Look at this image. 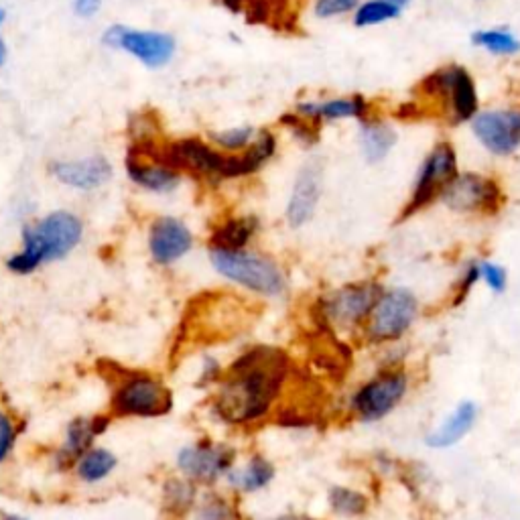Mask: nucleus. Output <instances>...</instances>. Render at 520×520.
<instances>
[{"label":"nucleus","instance_id":"obj_17","mask_svg":"<svg viewBox=\"0 0 520 520\" xmlns=\"http://www.w3.org/2000/svg\"><path fill=\"white\" fill-rule=\"evenodd\" d=\"M321 191H323L321 163L307 161L295 177L291 198H289L287 212H285L287 224L291 228H303L305 224H309L313 220L319 200H321Z\"/></svg>","mask_w":520,"mask_h":520},{"label":"nucleus","instance_id":"obj_28","mask_svg":"<svg viewBox=\"0 0 520 520\" xmlns=\"http://www.w3.org/2000/svg\"><path fill=\"white\" fill-rule=\"evenodd\" d=\"M328 506L338 518H362L370 508V498L354 486L336 484L328 490Z\"/></svg>","mask_w":520,"mask_h":520},{"label":"nucleus","instance_id":"obj_15","mask_svg":"<svg viewBox=\"0 0 520 520\" xmlns=\"http://www.w3.org/2000/svg\"><path fill=\"white\" fill-rule=\"evenodd\" d=\"M104 45L112 49H122L137 57L147 68H163L167 65L177 49V43L171 35L159 31H133L122 25L110 27L104 37Z\"/></svg>","mask_w":520,"mask_h":520},{"label":"nucleus","instance_id":"obj_31","mask_svg":"<svg viewBox=\"0 0 520 520\" xmlns=\"http://www.w3.org/2000/svg\"><path fill=\"white\" fill-rule=\"evenodd\" d=\"M21 441L19 417L0 405V468L13 462Z\"/></svg>","mask_w":520,"mask_h":520},{"label":"nucleus","instance_id":"obj_39","mask_svg":"<svg viewBox=\"0 0 520 520\" xmlns=\"http://www.w3.org/2000/svg\"><path fill=\"white\" fill-rule=\"evenodd\" d=\"M273 520H311V518H307L303 514H281V516H277Z\"/></svg>","mask_w":520,"mask_h":520},{"label":"nucleus","instance_id":"obj_40","mask_svg":"<svg viewBox=\"0 0 520 520\" xmlns=\"http://www.w3.org/2000/svg\"><path fill=\"white\" fill-rule=\"evenodd\" d=\"M5 59H7V45L3 39H0V65L5 63Z\"/></svg>","mask_w":520,"mask_h":520},{"label":"nucleus","instance_id":"obj_32","mask_svg":"<svg viewBox=\"0 0 520 520\" xmlns=\"http://www.w3.org/2000/svg\"><path fill=\"white\" fill-rule=\"evenodd\" d=\"M256 133L258 130L252 126H236L228 130H218V133H210V141L218 147V151L236 155L246 151L254 143Z\"/></svg>","mask_w":520,"mask_h":520},{"label":"nucleus","instance_id":"obj_14","mask_svg":"<svg viewBox=\"0 0 520 520\" xmlns=\"http://www.w3.org/2000/svg\"><path fill=\"white\" fill-rule=\"evenodd\" d=\"M476 141L494 157L506 159L520 151V108L482 110L472 120Z\"/></svg>","mask_w":520,"mask_h":520},{"label":"nucleus","instance_id":"obj_42","mask_svg":"<svg viewBox=\"0 0 520 520\" xmlns=\"http://www.w3.org/2000/svg\"><path fill=\"white\" fill-rule=\"evenodd\" d=\"M3 19H5V13H3V11H0V23H3Z\"/></svg>","mask_w":520,"mask_h":520},{"label":"nucleus","instance_id":"obj_6","mask_svg":"<svg viewBox=\"0 0 520 520\" xmlns=\"http://www.w3.org/2000/svg\"><path fill=\"white\" fill-rule=\"evenodd\" d=\"M409 393V370L403 362H390L354 388L348 399V413L352 419L372 425L393 415L405 403Z\"/></svg>","mask_w":520,"mask_h":520},{"label":"nucleus","instance_id":"obj_41","mask_svg":"<svg viewBox=\"0 0 520 520\" xmlns=\"http://www.w3.org/2000/svg\"><path fill=\"white\" fill-rule=\"evenodd\" d=\"M386 3H393V5L401 7V9H405L411 3V0H386Z\"/></svg>","mask_w":520,"mask_h":520},{"label":"nucleus","instance_id":"obj_33","mask_svg":"<svg viewBox=\"0 0 520 520\" xmlns=\"http://www.w3.org/2000/svg\"><path fill=\"white\" fill-rule=\"evenodd\" d=\"M480 281L496 295H502L508 289V273L502 265L492 263V260H478Z\"/></svg>","mask_w":520,"mask_h":520},{"label":"nucleus","instance_id":"obj_11","mask_svg":"<svg viewBox=\"0 0 520 520\" xmlns=\"http://www.w3.org/2000/svg\"><path fill=\"white\" fill-rule=\"evenodd\" d=\"M458 173H460L458 151L453 149V145L449 141L437 143L427 153L425 161L421 163V167L417 171L411 198H409L405 210L401 212V222L411 218L413 214L421 212L429 204L439 202V195Z\"/></svg>","mask_w":520,"mask_h":520},{"label":"nucleus","instance_id":"obj_18","mask_svg":"<svg viewBox=\"0 0 520 520\" xmlns=\"http://www.w3.org/2000/svg\"><path fill=\"white\" fill-rule=\"evenodd\" d=\"M193 246L191 230L177 218H157L149 230V250L157 265L167 267L177 263Z\"/></svg>","mask_w":520,"mask_h":520},{"label":"nucleus","instance_id":"obj_16","mask_svg":"<svg viewBox=\"0 0 520 520\" xmlns=\"http://www.w3.org/2000/svg\"><path fill=\"white\" fill-rule=\"evenodd\" d=\"M126 171L137 185L157 193L173 191L181 179V173L161 159V147H157L153 139L137 141L128 149Z\"/></svg>","mask_w":520,"mask_h":520},{"label":"nucleus","instance_id":"obj_43","mask_svg":"<svg viewBox=\"0 0 520 520\" xmlns=\"http://www.w3.org/2000/svg\"><path fill=\"white\" fill-rule=\"evenodd\" d=\"M220 3H222V0H220ZM244 5H246V3H244Z\"/></svg>","mask_w":520,"mask_h":520},{"label":"nucleus","instance_id":"obj_30","mask_svg":"<svg viewBox=\"0 0 520 520\" xmlns=\"http://www.w3.org/2000/svg\"><path fill=\"white\" fill-rule=\"evenodd\" d=\"M403 13L401 7L386 3V0H366V3H360L358 9L354 11V27L358 29H368V27H376L388 21L399 19Z\"/></svg>","mask_w":520,"mask_h":520},{"label":"nucleus","instance_id":"obj_25","mask_svg":"<svg viewBox=\"0 0 520 520\" xmlns=\"http://www.w3.org/2000/svg\"><path fill=\"white\" fill-rule=\"evenodd\" d=\"M358 141H360V149H362L366 163L376 165V163L384 161L390 155V151L397 147L399 135L393 128V124H388L374 116H366L364 120H360Z\"/></svg>","mask_w":520,"mask_h":520},{"label":"nucleus","instance_id":"obj_8","mask_svg":"<svg viewBox=\"0 0 520 520\" xmlns=\"http://www.w3.org/2000/svg\"><path fill=\"white\" fill-rule=\"evenodd\" d=\"M382 293L384 285L372 279L342 285L319 297L317 315L334 332H362Z\"/></svg>","mask_w":520,"mask_h":520},{"label":"nucleus","instance_id":"obj_13","mask_svg":"<svg viewBox=\"0 0 520 520\" xmlns=\"http://www.w3.org/2000/svg\"><path fill=\"white\" fill-rule=\"evenodd\" d=\"M161 159L175 171H187L200 179L226 181L228 153L200 139H179L161 147Z\"/></svg>","mask_w":520,"mask_h":520},{"label":"nucleus","instance_id":"obj_27","mask_svg":"<svg viewBox=\"0 0 520 520\" xmlns=\"http://www.w3.org/2000/svg\"><path fill=\"white\" fill-rule=\"evenodd\" d=\"M185 520H246L232 494L218 488L202 490V496Z\"/></svg>","mask_w":520,"mask_h":520},{"label":"nucleus","instance_id":"obj_9","mask_svg":"<svg viewBox=\"0 0 520 520\" xmlns=\"http://www.w3.org/2000/svg\"><path fill=\"white\" fill-rule=\"evenodd\" d=\"M419 311V299L411 289H384L362 328V336L372 346L399 344L413 330V325L419 319Z\"/></svg>","mask_w":520,"mask_h":520},{"label":"nucleus","instance_id":"obj_24","mask_svg":"<svg viewBox=\"0 0 520 520\" xmlns=\"http://www.w3.org/2000/svg\"><path fill=\"white\" fill-rule=\"evenodd\" d=\"M202 496V488L191 480L169 474L159 486V504L169 520H185Z\"/></svg>","mask_w":520,"mask_h":520},{"label":"nucleus","instance_id":"obj_34","mask_svg":"<svg viewBox=\"0 0 520 520\" xmlns=\"http://www.w3.org/2000/svg\"><path fill=\"white\" fill-rule=\"evenodd\" d=\"M362 0H315V7L313 13L317 19H338L344 15H350L358 9V5Z\"/></svg>","mask_w":520,"mask_h":520},{"label":"nucleus","instance_id":"obj_3","mask_svg":"<svg viewBox=\"0 0 520 520\" xmlns=\"http://www.w3.org/2000/svg\"><path fill=\"white\" fill-rule=\"evenodd\" d=\"M82 220L70 212H53L25 228L23 248L15 252L7 267L17 275H31L39 267L68 256L82 240Z\"/></svg>","mask_w":520,"mask_h":520},{"label":"nucleus","instance_id":"obj_19","mask_svg":"<svg viewBox=\"0 0 520 520\" xmlns=\"http://www.w3.org/2000/svg\"><path fill=\"white\" fill-rule=\"evenodd\" d=\"M480 419V407L478 403L466 399L460 401L451 409L449 415H445L427 435H425V445L431 449H449L462 443L476 427Z\"/></svg>","mask_w":520,"mask_h":520},{"label":"nucleus","instance_id":"obj_37","mask_svg":"<svg viewBox=\"0 0 520 520\" xmlns=\"http://www.w3.org/2000/svg\"><path fill=\"white\" fill-rule=\"evenodd\" d=\"M102 7V0H74V11L82 19L94 17Z\"/></svg>","mask_w":520,"mask_h":520},{"label":"nucleus","instance_id":"obj_35","mask_svg":"<svg viewBox=\"0 0 520 520\" xmlns=\"http://www.w3.org/2000/svg\"><path fill=\"white\" fill-rule=\"evenodd\" d=\"M478 283H480V267H478V260H472V263H468V265L464 267L460 279L455 281V287H453V305H462Z\"/></svg>","mask_w":520,"mask_h":520},{"label":"nucleus","instance_id":"obj_26","mask_svg":"<svg viewBox=\"0 0 520 520\" xmlns=\"http://www.w3.org/2000/svg\"><path fill=\"white\" fill-rule=\"evenodd\" d=\"M260 230V220L256 216L228 218L216 226L210 238V248L220 250H246L252 238Z\"/></svg>","mask_w":520,"mask_h":520},{"label":"nucleus","instance_id":"obj_12","mask_svg":"<svg viewBox=\"0 0 520 520\" xmlns=\"http://www.w3.org/2000/svg\"><path fill=\"white\" fill-rule=\"evenodd\" d=\"M112 423L114 419L106 411L72 417L63 425L59 441L49 451V468L55 474H70L80 455L100 443Z\"/></svg>","mask_w":520,"mask_h":520},{"label":"nucleus","instance_id":"obj_20","mask_svg":"<svg viewBox=\"0 0 520 520\" xmlns=\"http://www.w3.org/2000/svg\"><path fill=\"white\" fill-rule=\"evenodd\" d=\"M277 478L275 464L265 458L263 453H250L244 462H236V466L228 472L224 486L228 494H258L267 490Z\"/></svg>","mask_w":520,"mask_h":520},{"label":"nucleus","instance_id":"obj_29","mask_svg":"<svg viewBox=\"0 0 520 520\" xmlns=\"http://www.w3.org/2000/svg\"><path fill=\"white\" fill-rule=\"evenodd\" d=\"M472 45L494 57H514L520 53V39L510 29H480L472 33Z\"/></svg>","mask_w":520,"mask_h":520},{"label":"nucleus","instance_id":"obj_36","mask_svg":"<svg viewBox=\"0 0 520 520\" xmlns=\"http://www.w3.org/2000/svg\"><path fill=\"white\" fill-rule=\"evenodd\" d=\"M224 368L226 366L218 358L204 356L202 364H200V370H198V376H195L193 384L198 386V388H202V390H212L220 382V378L224 374Z\"/></svg>","mask_w":520,"mask_h":520},{"label":"nucleus","instance_id":"obj_22","mask_svg":"<svg viewBox=\"0 0 520 520\" xmlns=\"http://www.w3.org/2000/svg\"><path fill=\"white\" fill-rule=\"evenodd\" d=\"M120 466L118 453L102 443H96L86 453H82L74 464L70 476L84 488H98L106 484Z\"/></svg>","mask_w":520,"mask_h":520},{"label":"nucleus","instance_id":"obj_23","mask_svg":"<svg viewBox=\"0 0 520 520\" xmlns=\"http://www.w3.org/2000/svg\"><path fill=\"white\" fill-rule=\"evenodd\" d=\"M295 112L313 124L334 122V120H364L370 116V104L362 96H346V98H330V100H315L301 102L295 106Z\"/></svg>","mask_w":520,"mask_h":520},{"label":"nucleus","instance_id":"obj_1","mask_svg":"<svg viewBox=\"0 0 520 520\" xmlns=\"http://www.w3.org/2000/svg\"><path fill=\"white\" fill-rule=\"evenodd\" d=\"M291 358L275 346H252L238 354L220 382L210 390V417L230 429H252L265 423L279 407L289 376Z\"/></svg>","mask_w":520,"mask_h":520},{"label":"nucleus","instance_id":"obj_21","mask_svg":"<svg viewBox=\"0 0 520 520\" xmlns=\"http://www.w3.org/2000/svg\"><path fill=\"white\" fill-rule=\"evenodd\" d=\"M51 175L74 189H96L110 179L112 167L104 157L94 155L76 161H55L51 163Z\"/></svg>","mask_w":520,"mask_h":520},{"label":"nucleus","instance_id":"obj_44","mask_svg":"<svg viewBox=\"0 0 520 520\" xmlns=\"http://www.w3.org/2000/svg\"><path fill=\"white\" fill-rule=\"evenodd\" d=\"M311 520H313V518H311Z\"/></svg>","mask_w":520,"mask_h":520},{"label":"nucleus","instance_id":"obj_2","mask_svg":"<svg viewBox=\"0 0 520 520\" xmlns=\"http://www.w3.org/2000/svg\"><path fill=\"white\" fill-rule=\"evenodd\" d=\"M104 378L108 386L106 413L114 421L163 419L175 407L173 388L155 372L108 364Z\"/></svg>","mask_w":520,"mask_h":520},{"label":"nucleus","instance_id":"obj_4","mask_svg":"<svg viewBox=\"0 0 520 520\" xmlns=\"http://www.w3.org/2000/svg\"><path fill=\"white\" fill-rule=\"evenodd\" d=\"M417 96L431 104L449 124L470 122L480 112V96L468 68L458 63L443 65L417 86Z\"/></svg>","mask_w":520,"mask_h":520},{"label":"nucleus","instance_id":"obj_5","mask_svg":"<svg viewBox=\"0 0 520 520\" xmlns=\"http://www.w3.org/2000/svg\"><path fill=\"white\" fill-rule=\"evenodd\" d=\"M210 263L220 277L258 297L277 299L287 291V275L273 256L210 248Z\"/></svg>","mask_w":520,"mask_h":520},{"label":"nucleus","instance_id":"obj_7","mask_svg":"<svg viewBox=\"0 0 520 520\" xmlns=\"http://www.w3.org/2000/svg\"><path fill=\"white\" fill-rule=\"evenodd\" d=\"M238 462V449L216 437H198L183 443L173 455L175 474L198 484L202 490H212L224 484L228 472Z\"/></svg>","mask_w":520,"mask_h":520},{"label":"nucleus","instance_id":"obj_10","mask_svg":"<svg viewBox=\"0 0 520 520\" xmlns=\"http://www.w3.org/2000/svg\"><path fill=\"white\" fill-rule=\"evenodd\" d=\"M439 202L455 214L496 216L504 206V191L498 179L474 171H460L439 195Z\"/></svg>","mask_w":520,"mask_h":520},{"label":"nucleus","instance_id":"obj_38","mask_svg":"<svg viewBox=\"0 0 520 520\" xmlns=\"http://www.w3.org/2000/svg\"><path fill=\"white\" fill-rule=\"evenodd\" d=\"M0 520H31V516L21 510H0Z\"/></svg>","mask_w":520,"mask_h":520}]
</instances>
